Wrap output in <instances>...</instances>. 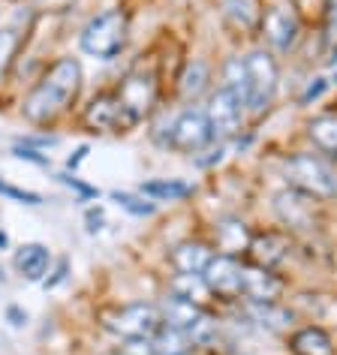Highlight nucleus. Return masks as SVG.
Returning a JSON list of instances; mask_svg holds the SVG:
<instances>
[{
	"label": "nucleus",
	"mask_w": 337,
	"mask_h": 355,
	"mask_svg": "<svg viewBox=\"0 0 337 355\" xmlns=\"http://www.w3.org/2000/svg\"><path fill=\"white\" fill-rule=\"evenodd\" d=\"M85 64L73 51H58L40 76L19 94V118L31 130H60L76 118L85 100Z\"/></svg>",
	"instance_id": "f257e3e1"
},
{
	"label": "nucleus",
	"mask_w": 337,
	"mask_h": 355,
	"mask_svg": "<svg viewBox=\"0 0 337 355\" xmlns=\"http://www.w3.org/2000/svg\"><path fill=\"white\" fill-rule=\"evenodd\" d=\"M130 37L132 19L127 6H103L78 24L76 46L82 51V58H91L96 64H114L127 55Z\"/></svg>",
	"instance_id": "f03ea898"
},
{
	"label": "nucleus",
	"mask_w": 337,
	"mask_h": 355,
	"mask_svg": "<svg viewBox=\"0 0 337 355\" xmlns=\"http://www.w3.org/2000/svg\"><path fill=\"white\" fill-rule=\"evenodd\" d=\"M148 136L166 154H187V157L202 154V150L217 141L214 127H211L208 112L202 103L181 105L172 114H159V121L150 127Z\"/></svg>",
	"instance_id": "7ed1b4c3"
},
{
	"label": "nucleus",
	"mask_w": 337,
	"mask_h": 355,
	"mask_svg": "<svg viewBox=\"0 0 337 355\" xmlns=\"http://www.w3.org/2000/svg\"><path fill=\"white\" fill-rule=\"evenodd\" d=\"M114 96L121 103L123 127L127 132L139 130L141 123H148L159 112V96H163V82H159V69L150 60H136L118 76V82L112 85Z\"/></svg>",
	"instance_id": "20e7f679"
},
{
	"label": "nucleus",
	"mask_w": 337,
	"mask_h": 355,
	"mask_svg": "<svg viewBox=\"0 0 337 355\" xmlns=\"http://www.w3.org/2000/svg\"><path fill=\"white\" fill-rule=\"evenodd\" d=\"M96 325L114 343H123V340H150L157 334V328L163 325V319H159L157 301L136 298V301H118V304L103 307L96 313Z\"/></svg>",
	"instance_id": "39448f33"
},
{
	"label": "nucleus",
	"mask_w": 337,
	"mask_h": 355,
	"mask_svg": "<svg viewBox=\"0 0 337 355\" xmlns=\"http://www.w3.org/2000/svg\"><path fill=\"white\" fill-rule=\"evenodd\" d=\"M283 181L286 187H295L307 196L319 202L337 199V172L331 168L325 157H319L316 150H295V154L283 157Z\"/></svg>",
	"instance_id": "423d86ee"
},
{
	"label": "nucleus",
	"mask_w": 337,
	"mask_h": 355,
	"mask_svg": "<svg viewBox=\"0 0 337 355\" xmlns=\"http://www.w3.org/2000/svg\"><path fill=\"white\" fill-rule=\"evenodd\" d=\"M244 67H247V94H244V109L247 118L259 121L262 114L271 112L274 100L280 91V67L277 58L268 49L256 46L244 55Z\"/></svg>",
	"instance_id": "0eeeda50"
},
{
	"label": "nucleus",
	"mask_w": 337,
	"mask_h": 355,
	"mask_svg": "<svg viewBox=\"0 0 337 355\" xmlns=\"http://www.w3.org/2000/svg\"><path fill=\"white\" fill-rule=\"evenodd\" d=\"M301 31H304V19H301L289 0H280V3L265 6L256 37L262 40V49H268L277 58V55L295 51V46L301 42Z\"/></svg>",
	"instance_id": "6e6552de"
},
{
	"label": "nucleus",
	"mask_w": 337,
	"mask_h": 355,
	"mask_svg": "<svg viewBox=\"0 0 337 355\" xmlns=\"http://www.w3.org/2000/svg\"><path fill=\"white\" fill-rule=\"evenodd\" d=\"M73 123L82 132H87V136H127L121 103H118V96H114L112 85L94 91L91 96H85Z\"/></svg>",
	"instance_id": "1a4fd4ad"
},
{
	"label": "nucleus",
	"mask_w": 337,
	"mask_h": 355,
	"mask_svg": "<svg viewBox=\"0 0 337 355\" xmlns=\"http://www.w3.org/2000/svg\"><path fill=\"white\" fill-rule=\"evenodd\" d=\"M322 205L325 202H319L313 196H307V193H301L295 187H283L274 193V214H277V223L286 229L292 235H313L319 226H322Z\"/></svg>",
	"instance_id": "9d476101"
},
{
	"label": "nucleus",
	"mask_w": 337,
	"mask_h": 355,
	"mask_svg": "<svg viewBox=\"0 0 337 355\" xmlns=\"http://www.w3.org/2000/svg\"><path fill=\"white\" fill-rule=\"evenodd\" d=\"M205 112H208L211 127H214L217 141H232L235 136H241L247 130L244 127L247 123L244 100L223 85H214V91L205 96Z\"/></svg>",
	"instance_id": "9b49d317"
},
{
	"label": "nucleus",
	"mask_w": 337,
	"mask_h": 355,
	"mask_svg": "<svg viewBox=\"0 0 337 355\" xmlns=\"http://www.w3.org/2000/svg\"><path fill=\"white\" fill-rule=\"evenodd\" d=\"M295 253V235L286 232V229H253L250 244H247L244 259L253 265H262V268L280 271L283 265L292 259Z\"/></svg>",
	"instance_id": "f8f14e48"
},
{
	"label": "nucleus",
	"mask_w": 337,
	"mask_h": 355,
	"mask_svg": "<svg viewBox=\"0 0 337 355\" xmlns=\"http://www.w3.org/2000/svg\"><path fill=\"white\" fill-rule=\"evenodd\" d=\"M241 274H244V259L229 253H214L208 268L202 271V280L214 295V304H238L241 301Z\"/></svg>",
	"instance_id": "ddd939ff"
},
{
	"label": "nucleus",
	"mask_w": 337,
	"mask_h": 355,
	"mask_svg": "<svg viewBox=\"0 0 337 355\" xmlns=\"http://www.w3.org/2000/svg\"><path fill=\"white\" fill-rule=\"evenodd\" d=\"M214 91V64L208 58H187L175 76L172 96L181 105H199Z\"/></svg>",
	"instance_id": "4468645a"
},
{
	"label": "nucleus",
	"mask_w": 337,
	"mask_h": 355,
	"mask_svg": "<svg viewBox=\"0 0 337 355\" xmlns=\"http://www.w3.org/2000/svg\"><path fill=\"white\" fill-rule=\"evenodd\" d=\"M286 295V280L280 271L262 268L244 259V274H241V301L247 304H271V301H283Z\"/></svg>",
	"instance_id": "2eb2a0df"
},
{
	"label": "nucleus",
	"mask_w": 337,
	"mask_h": 355,
	"mask_svg": "<svg viewBox=\"0 0 337 355\" xmlns=\"http://www.w3.org/2000/svg\"><path fill=\"white\" fill-rule=\"evenodd\" d=\"M265 3L262 0H217V15L235 40H250L259 33Z\"/></svg>",
	"instance_id": "dca6fc26"
},
{
	"label": "nucleus",
	"mask_w": 337,
	"mask_h": 355,
	"mask_svg": "<svg viewBox=\"0 0 337 355\" xmlns=\"http://www.w3.org/2000/svg\"><path fill=\"white\" fill-rule=\"evenodd\" d=\"M214 244L205 238H184V241L168 247V268L175 274H202L208 268V262L214 259Z\"/></svg>",
	"instance_id": "f3484780"
},
{
	"label": "nucleus",
	"mask_w": 337,
	"mask_h": 355,
	"mask_svg": "<svg viewBox=\"0 0 337 355\" xmlns=\"http://www.w3.org/2000/svg\"><path fill=\"white\" fill-rule=\"evenodd\" d=\"M51 259H55V253L42 241H24L19 247H12V271L24 283H37L40 286L51 268Z\"/></svg>",
	"instance_id": "a211bd4d"
},
{
	"label": "nucleus",
	"mask_w": 337,
	"mask_h": 355,
	"mask_svg": "<svg viewBox=\"0 0 337 355\" xmlns=\"http://www.w3.org/2000/svg\"><path fill=\"white\" fill-rule=\"evenodd\" d=\"M241 304V316L247 319V325H256L268 334H289L295 328V310L286 307L283 301H271V304H247V301H238Z\"/></svg>",
	"instance_id": "6ab92c4d"
},
{
	"label": "nucleus",
	"mask_w": 337,
	"mask_h": 355,
	"mask_svg": "<svg viewBox=\"0 0 337 355\" xmlns=\"http://www.w3.org/2000/svg\"><path fill=\"white\" fill-rule=\"evenodd\" d=\"M33 33L15 28L10 21H0V91L12 85V73L19 67L21 55L28 51V42H31Z\"/></svg>",
	"instance_id": "aec40b11"
},
{
	"label": "nucleus",
	"mask_w": 337,
	"mask_h": 355,
	"mask_svg": "<svg viewBox=\"0 0 337 355\" xmlns=\"http://www.w3.org/2000/svg\"><path fill=\"white\" fill-rule=\"evenodd\" d=\"M253 229L244 223L241 217H223L217 220L214 229H211V244H214L217 253H229V256H241L247 253V244H250Z\"/></svg>",
	"instance_id": "412c9836"
},
{
	"label": "nucleus",
	"mask_w": 337,
	"mask_h": 355,
	"mask_svg": "<svg viewBox=\"0 0 337 355\" xmlns=\"http://www.w3.org/2000/svg\"><path fill=\"white\" fill-rule=\"evenodd\" d=\"M136 190L157 205H175V202H187L196 196V184L184 181V178H148Z\"/></svg>",
	"instance_id": "4be33fe9"
},
{
	"label": "nucleus",
	"mask_w": 337,
	"mask_h": 355,
	"mask_svg": "<svg viewBox=\"0 0 337 355\" xmlns=\"http://www.w3.org/2000/svg\"><path fill=\"white\" fill-rule=\"evenodd\" d=\"M289 352L292 355H334V340L322 325H298L289 331Z\"/></svg>",
	"instance_id": "5701e85b"
},
{
	"label": "nucleus",
	"mask_w": 337,
	"mask_h": 355,
	"mask_svg": "<svg viewBox=\"0 0 337 355\" xmlns=\"http://www.w3.org/2000/svg\"><path fill=\"white\" fill-rule=\"evenodd\" d=\"M166 295H175V298H184L190 304H199V307H211L214 304V295L211 289L205 286L202 274H168L166 277Z\"/></svg>",
	"instance_id": "b1692460"
},
{
	"label": "nucleus",
	"mask_w": 337,
	"mask_h": 355,
	"mask_svg": "<svg viewBox=\"0 0 337 355\" xmlns=\"http://www.w3.org/2000/svg\"><path fill=\"white\" fill-rule=\"evenodd\" d=\"M307 141L325 159H337V114H316L307 121Z\"/></svg>",
	"instance_id": "393cba45"
},
{
	"label": "nucleus",
	"mask_w": 337,
	"mask_h": 355,
	"mask_svg": "<svg viewBox=\"0 0 337 355\" xmlns=\"http://www.w3.org/2000/svg\"><path fill=\"white\" fill-rule=\"evenodd\" d=\"M157 307H159V319H163V325L181 328V331H190L193 322L202 316V310H208V307L190 304V301L175 298V295H163L157 301Z\"/></svg>",
	"instance_id": "a878e982"
},
{
	"label": "nucleus",
	"mask_w": 337,
	"mask_h": 355,
	"mask_svg": "<svg viewBox=\"0 0 337 355\" xmlns=\"http://www.w3.org/2000/svg\"><path fill=\"white\" fill-rule=\"evenodd\" d=\"M105 196H109V202L114 208H121L123 214L132 217V220H150V217H157V211H159L157 202L141 196L139 190H109Z\"/></svg>",
	"instance_id": "bb28decb"
},
{
	"label": "nucleus",
	"mask_w": 337,
	"mask_h": 355,
	"mask_svg": "<svg viewBox=\"0 0 337 355\" xmlns=\"http://www.w3.org/2000/svg\"><path fill=\"white\" fill-rule=\"evenodd\" d=\"M150 346H154L157 355H190V352H196L190 334L181 331V328H172V325H159L157 334L150 337Z\"/></svg>",
	"instance_id": "cd10ccee"
},
{
	"label": "nucleus",
	"mask_w": 337,
	"mask_h": 355,
	"mask_svg": "<svg viewBox=\"0 0 337 355\" xmlns=\"http://www.w3.org/2000/svg\"><path fill=\"white\" fill-rule=\"evenodd\" d=\"M55 178V184H60L69 196H73V202H78V205H91V202H100L103 199V190L96 187V184H91L87 178H82L78 172H67V168H60V172L51 175Z\"/></svg>",
	"instance_id": "c85d7f7f"
},
{
	"label": "nucleus",
	"mask_w": 337,
	"mask_h": 355,
	"mask_svg": "<svg viewBox=\"0 0 337 355\" xmlns=\"http://www.w3.org/2000/svg\"><path fill=\"white\" fill-rule=\"evenodd\" d=\"M0 199L3 202H12V205H24V208H42L46 205V196L40 190H31V187H21V184L10 181V178L0 175Z\"/></svg>",
	"instance_id": "c756f323"
},
{
	"label": "nucleus",
	"mask_w": 337,
	"mask_h": 355,
	"mask_svg": "<svg viewBox=\"0 0 337 355\" xmlns=\"http://www.w3.org/2000/svg\"><path fill=\"white\" fill-rule=\"evenodd\" d=\"M69 280H73V259H69V256H55L46 280H42L40 286H42V292H58L60 286H67Z\"/></svg>",
	"instance_id": "7c9ffc66"
},
{
	"label": "nucleus",
	"mask_w": 337,
	"mask_h": 355,
	"mask_svg": "<svg viewBox=\"0 0 337 355\" xmlns=\"http://www.w3.org/2000/svg\"><path fill=\"white\" fill-rule=\"evenodd\" d=\"M15 141L19 145H28V148H37V150H55L60 141H64V136H60L58 130H31V132H21V136H15Z\"/></svg>",
	"instance_id": "2f4dec72"
},
{
	"label": "nucleus",
	"mask_w": 337,
	"mask_h": 355,
	"mask_svg": "<svg viewBox=\"0 0 337 355\" xmlns=\"http://www.w3.org/2000/svg\"><path fill=\"white\" fill-rule=\"evenodd\" d=\"M28 3L40 19H64V15L73 12L82 0H28Z\"/></svg>",
	"instance_id": "473e14b6"
},
{
	"label": "nucleus",
	"mask_w": 337,
	"mask_h": 355,
	"mask_svg": "<svg viewBox=\"0 0 337 355\" xmlns=\"http://www.w3.org/2000/svg\"><path fill=\"white\" fill-rule=\"evenodd\" d=\"M82 226H85V235H103L105 226H109V214H105V205L103 202H91V205H85L82 211Z\"/></svg>",
	"instance_id": "72a5a7b5"
},
{
	"label": "nucleus",
	"mask_w": 337,
	"mask_h": 355,
	"mask_svg": "<svg viewBox=\"0 0 337 355\" xmlns=\"http://www.w3.org/2000/svg\"><path fill=\"white\" fill-rule=\"evenodd\" d=\"M10 157L19 159V163H28V166H37V168H46V172H51V154H46V150H37V148H28V145L12 141V145H10Z\"/></svg>",
	"instance_id": "f704fd0d"
},
{
	"label": "nucleus",
	"mask_w": 337,
	"mask_h": 355,
	"mask_svg": "<svg viewBox=\"0 0 337 355\" xmlns=\"http://www.w3.org/2000/svg\"><path fill=\"white\" fill-rule=\"evenodd\" d=\"M226 154H229V141H214L211 148H205L202 154L193 157V163H196L199 168H214V166L223 163Z\"/></svg>",
	"instance_id": "c9c22d12"
},
{
	"label": "nucleus",
	"mask_w": 337,
	"mask_h": 355,
	"mask_svg": "<svg viewBox=\"0 0 337 355\" xmlns=\"http://www.w3.org/2000/svg\"><path fill=\"white\" fill-rule=\"evenodd\" d=\"M3 322L10 325L12 331H24V328L31 325V313L21 304H15V301H12V304L3 307Z\"/></svg>",
	"instance_id": "e433bc0d"
},
{
	"label": "nucleus",
	"mask_w": 337,
	"mask_h": 355,
	"mask_svg": "<svg viewBox=\"0 0 337 355\" xmlns=\"http://www.w3.org/2000/svg\"><path fill=\"white\" fill-rule=\"evenodd\" d=\"M322 31L325 40L337 46V0H322Z\"/></svg>",
	"instance_id": "4c0bfd02"
},
{
	"label": "nucleus",
	"mask_w": 337,
	"mask_h": 355,
	"mask_svg": "<svg viewBox=\"0 0 337 355\" xmlns=\"http://www.w3.org/2000/svg\"><path fill=\"white\" fill-rule=\"evenodd\" d=\"M87 154H91V141H82V145H76V148L67 154V159H64V168H67V172H78V168L85 166Z\"/></svg>",
	"instance_id": "58836bf2"
},
{
	"label": "nucleus",
	"mask_w": 337,
	"mask_h": 355,
	"mask_svg": "<svg viewBox=\"0 0 337 355\" xmlns=\"http://www.w3.org/2000/svg\"><path fill=\"white\" fill-rule=\"evenodd\" d=\"M114 352L118 355H157L150 340H123V343L114 346Z\"/></svg>",
	"instance_id": "ea45409f"
},
{
	"label": "nucleus",
	"mask_w": 337,
	"mask_h": 355,
	"mask_svg": "<svg viewBox=\"0 0 337 355\" xmlns=\"http://www.w3.org/2000/svg\"><path fill=\"white\" fill-rule=\"evenodd\" d=\"M328 85H331V82H328V78H313V82H310L307 87H304V94H301V105H310V103H316L319 100V96H322L325 91H328Z\"/></svg>",
	"instance_id": "a19ab883"
},
{
	"label": "nucleus",
	"mask_w": 337,
	"mask_h": 355,
	"mask_svg": "<svg viewBox=\"0 0 337 355\" xmlns=\"http://www.w3.org/2000/svg\"><path fill=\"white\" fill-rule=\"evenodd\" d=\"M289 3L298 10L301 19H307V15H313V12L322 19V0H289Z\"/></svg>",
	"instance_id": "79ce46f5"
},
{
	"label": "nucleus",
	"mask_w": 337,
	"mask_h": 355,
	"mask_svg": "<svg viewBox=\"0 0 337 355\" xmlns=\"http://www.w3.org/2000/svg\"><path fill=\"white\" fill-rule=\"evenodd\" d=\"M6 250H12V238L3 226H0V253H6Z\"/></svg>",
	"instance_id": "37998d69"
},
{
	"label": "nucleus",
	"mask_w": 337,
	"mask_h": 355,
	"mask_svg": "<svg viewBox=\"0 0 337 355\" xmlns=\"http://www.w3.org/2000/svg\"><path fill=\"white\" fill-rule=\"evenodd\" d=\"M0 283H6V271L3 268H0Z\"/></svg>",
	"instance_id": "c03bdc74"
},
{
	"label": "nucleus",
	"mask_w": 337,
	"mask_h": 355,
	"mask_svg": "<svg viewBox=\"0 0 337 355\" xmlns=\"http://www.w3.org/2000/svg\"><path fill=\"white\" fill-rule=\"evenodd\" d=\"M0 3H21V0H0Z\"/></svg>",
	"instance_id": "a18cd8bd"
},
{
	"label": "nucleus",
	"mask_w": 337,
	"mask_h": 355,
	"mask_svg": "<svg viewBox=\"0 0 337 355\" xmlns=\"http://www.w3.org/2000/svg\"><path fill=\"white\" fill-rule=\"evenodd\" d=\"M0 21H3V10H0Z\"/></svg>",
	"instance_id": "49530a36"
}]
</instances>
